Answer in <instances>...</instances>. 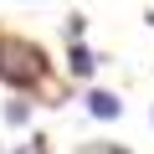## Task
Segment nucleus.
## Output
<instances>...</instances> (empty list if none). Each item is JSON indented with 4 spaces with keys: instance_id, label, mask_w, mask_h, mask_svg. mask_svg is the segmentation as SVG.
I'll return each mask as SVG.
<instances>
[{
    "instance_id": "7",
    "label": "nucleus",
    "mask_w": 154,
    "mask_h": 154,
    "mask_svg": "<svg viewBox=\"0 0 154 154\" xmlns=\"http://www.w3.org/2000/svg\"><path fill=\"white\" fill-rule=\"evenodd\" d=\"M149 118H154V113H149Z\"/></svg>"
},
{
    "instance_id": "2",
    "label": "nucleus",
    "mask_w": 154,
    "mask_h": 154,
    "mask_svg": "<svg viewBox=\"0 0 154 154\" xmlns=\"http://www.w3.org/2000/svg\"><path fill=\"white\" fill-rule=\"evenodd\" d=\"M93 67H98V57H93L82 41H72V51H67V72H72V77H93Z\"/></svg>"
},
{
    "instance_id": "3",
    "label": "nucleus",
    "mask_w": 154,
    "mask_h": 154,
    "mask_svg": "<svg viewBox=\"0 0 154 154\" xmlns=\"http://www.w3.org/2000/svg\"><path fill=\"white\" fill-rule=\"evenodd\" d=\"M88 113L108 123V118H118V113H123V103H118L113 93H88Z\"/></svg>"
},
{
    "instance_id": "4",
    "label": "nucleus",
    "mask_w": 154,
    "mask_h": 154,
    "mask_svg": "<svg viewBox=\"0 0 154 154\" xmlns=\"http://www.w3.org/2000/svg\"><path fill=\"white\" fill-rule=\"evenodd\" d=\"M77 154H128V149H118V144H103V139H98V144H82Z\"/></svg>"
},
{
    "instance_id": "5",
    "label": "nucleus",
    "mask_w": 154,
    "mask_h": 154,
    "mask_svg": "<svg viewBox=\"0 0 154 154\" xmlns=\"http://www.w3.org/2000/svg\"><path fill=\"white\" fill-rule=\"evenodd\" d=\"M26 118H31L26 103H11V108H5V123H26Z\"/></svg>"
},
{
    "instance_id": "1",
    "label": "nucleus",
    "mask_w": 154,
    "mask_h": 154,
    "mask_svg": "<svg viewBox=\"0 0 154 154\" xmlns=\"http://www.w3.org/2000/svg\"><path fill=\"white\" fill-rule=\"evenodd\" d=\"M46 72V51L36 41H21V36H0V77H5L11 88H31L41 82Z\"/></svg>"
},
{
    "instance_id": "6",
    "label": "nucleus",
    "mask_w": 154,
    "mask_h": 154,
    "mask_svg": "<svg viewBox=\"0 0 154 154\" xmlns=\"http://www.w3.org/2000/svg\"><path fill=\"white\" fill-rule=\"evenodd\" d=\"M16 154H46V149H41V144H21Z\"/></svg>"
}]
</instances>
